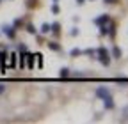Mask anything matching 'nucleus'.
I'll list each match as a JSON object with an SVG mask.
<instances>
[{
    "mask_svg": "<svg viewBox=\"0 0 128 124\" xmlns=\"http://www.w3.org/2000/svg\"><path fill=\"white\" fill-rule=\"evenodd\" d=\"M107 21H108V16H107V14H102L100 18H96V20H94L96 25H103V23H107Z\"/></svg>",
    "mask_w": 128,
    "mask_h": 124,
    "instance_id": "nucleus-6",
    "label": "nucleus"
},
{
    "mask_svg": "<svg viewBox=\"0 0 128 124\" xmlns=\"http://www.w3.org/2000/svg\"><path fill=\"white\" fill-rule=\"evenodd\" d=\"M2 92H4V85H0V94H2Z\"/></svg>",
    "mask_w": 128,
    "mask_h": 124,
    "instance_id": "nucleus-21",
    "label": "nucleus"
},
{
    "mask_svg": "<svg viewBox=\"0 0 128 124\" xmlns=\"http://www.w3.org/2000/svg\"><path fill=\"white\" fill-rule=\"evenodd\" d=\"M48 48H50V50H55V52H57V50H60V46H59L57 43H48Z\"/></svg>",
    "mask_w": 128,
    "mask_h": 124,
    "instance_id": "nucleus-10",
    "label": "nucleus"
},
{
    "mask_svg": "<svg viewBox=\"0 0 128 124\" xmlns=\"http://www.w3.org/2000/svg\"><path fill=\"white\" fill-rule=\"evenodd\" d=\"M59 28H60V25H59V23H52V25H50V32L59 34Z\"/></svg>",
    "mask_w": 128,
    "mask_h": 124,
    "instance_id": "nucleus-7",
    "label": "nucleus"
},
{
    "mask_svg": "<svg viewBox=\"0 0 128 124\" xmlns=\"http://www.w3.org/2000/svg\"><path fill=\"white\" fill-rule=\"evenodd\" d=\"M18 50H20V52H25L27 48H25V44H20V46H18Z\"/></svg>",
    "mask_w": 128,
    "mask_h": 124,
    "instance_id": "nucleus-19",
    "label": "nucleus"
},
{
    "mask_svg": "<svg viewBox=\"0 0 128 124\" xmlns=\"http://www.w3.org/2000/svg\"><path fill=\"white\" fill-rule=\"evenodd\" d=\"M36 59H38V66L41 67V66H43V55H41V53H38V55H36Z\"/></svg>",
    "mask_w": 128,
    "mask_h": 124,
    "instance_id": "nucleus-14",
    "label": "nucleus"
},
{
    "mask_svg": "<svg viewBox=\"0 0 128 124\" xmlns=\"http://www.w3.org/2000/svg\"><path fill=\"white\" fill-rule=\"evenodd\" d=\"M41 32H43V34H48V32H50V23H43Z\"/></svg>",
    "mask_w": 128,
    "mask_h": 124,
    "instance_id": "nucleus-9",
    "label": "nucleus"
},
{
    "mask_svg": "<svg viewBox=\"0 0 128 124\" xmlns=\"http://www.w3.org/2000/svg\"><path fill=\"white\" fill-rule=\"evenodd\" d=\"M105 2H107V4H114V2H116V0H105Z\"/></svg>",
    "mask_w": 128,
    "mask_h": 124,
    "instance_id": "nucleus-20",
    "label": "nucleus"
},
{
    "mask_svg": "<svg viewBox=\"0 0 128 124\" xmlns=\"http://www.w3.org/2000/svg\"><path fill=\"white\" fill-rule=\"evenodd\" d=\"M71 55H73V57H76V55H80V50H78V48H75V50H71Z\"/></svg>",
    "mask_w": 128,
    "mask_h": 124,
    "instance_id": "nucleus-17",
    "label": "nucleus"
},
{
    "mask_svg": "<svg viewBox=\"0 0 128 124\" xmlns=\"http://www.w3.org/2000/svg\"><path fill=\"white\" fill-rule=\"evenodd\" d=\"M103 103H105V108H107V110H112V108H114V103H112V98H110V94L103 98Z\"/></svg>",
    "mask_w": 128,
    "mask_h": 124,
    "instance_id": "nucleus-4",
    "label": "nucleus"
},
{
    "mask_svg": "<svg viewBox=\"0 0 128 124\" xmlns=\"http://www.w3.org/2000/svg\"><path fill=\"white\" fill-rule=\"evenodd\" d=\"M68 74H70V69H68V67H62V69H60V76H62V78H66Z\"/></svg>",
    "mask_w": 128,
    "mask_h": 124,
    "instance_id": "nucleus-12",
    "label": "nucleus"
},
{
    "mask_svg": "<svg viewBox=\"0 0 128 124\" xmlns=\"http://www.w3.org/2000/svg\"><path fill=\"white\" fill-rule=\"evenodd\" d=\"M52 12H54V14H57V12H59V5H57V4H54V5H52Z\"/></svg>",
    "mask_w": 128,
    "mask_h": 124,
    "instance_id": "nucleus-16",
    "label": "nucleus"
},
{
    "mask_svg": "<svg viewBox=\"0 0 128 124\" xmlns=\"http://www.w3.org/2000/svg\"><path fill=\"white\" fill-rule=\"evenodd\" d=\"M76 2H78V4H84V0H76Z\"/></svg>",
    "mask_w": 128,
    "mask_h": 124,
    "instance_id": "nucleus-22",
    "label": "nucleus"
},
{
    "mask_svg": "<svg viewBox=\"0 0 128 124\" xmlns=\"http://www.w3.org/2000/svg\"><path fill=\"white\" fill-rule=\"evenodd\" d=\"M9 59H11V62H9V66H11V67H14V66H16V53H12V55H11Z\"/></svg>",
    "mask_w": 128,
    "mask_h": 124,
    "instance_id": "nucleus-11",
    "label": "nucleus"
},
{
    "mask_svg": "<svg viewBox=\"0 0 128 124\" xmlns=\"http://www.w3.org/2000/svg\"><path fill=\"white\" fill-rule=\"evenodd\" d=\"M100 34H103V36H105V34H108V28H107L105 25H100Z\"/></svg>",
    "mask_w": 128,
    "mask_h": 124,
    "instance_id": "nucleus-13",
    "label": "nucleus"
},
{
    "mask_svg": "<svg viewBox=\"0 0 128 124\" xmlns=\"http://www.w3.org/2000/svg\"><path fill=\"white\" fill-rule=\"evenodd\" d=\"M27 30H28L30 34H36V28H34V25H28V27H27Z\"/></svg>",
    "mask_w": 128,
    "mask_h": 124,
    "instance_id": "nucleus-15",
    "label": "nucleus"
},
{
    "mask_svg": "<svg viewBox=\"0 0 128 124\" xmlns=\"http://www.w3.org/2000/svg\"><path fill=\"white\" fill-rule=\"evenodd\" d=\"M25 60H27V66H28V69H32V67H34V55H32V53H27V52H25Z\"/></svg>",
    "mask_w": 128,
    "mask_h": 124,
    "instance_id": "nucleus-2",
    "label": "nucleus"
},
{
    "mask_svg": "<svg viewBox=\"0 0 128 124\" xmlns=\"http://www.w3.org/2000/svg\"><path fill=\"white\" fill-rule=\"evenodd\" d=\"M110 92H108V89H103V87H98L96 89V96H100V98H105V96H108Z\"/></svg>",
    "mask_w": 128,
    "mask_h": 124,
    "instance_id": "nucleus-5",
    "label": "nucleus"
},
{
    "mask_svg": "<svg viewBox=\"0 0 128 124\" xmlns=\"http://www.w3.org/2000/svg\"><path fill=\"white\" fill-rule=\"evenodd\" d=\"M54 2H57V0H54Z\"/></svg>",
    "mask_w": 128,
    "mask_h": 124,
    "instance_id": "nucleus-23",
    "label": "nucleus"
},
{
    "mask_svg": "<svg viewBox=\"0 0 128 124\" xmlns=\"http://www.w3.org/2000/svg\"><path fill=\"white\" fill-rule=\"evenodd\" d=\"M71 36H78V28H73L71 30Z\"/></svg>",
    "mask_w": 128,
    "mask_h": 124,
    "instance_id": "nucleus-18",
    "label": "nucleus"
},
{
    "mask_svg": "<svg viewBox=\"0 0 128 124\" xmlns=\"http://www.w3.org/2000/svg\"><path fill=\"white\" fill-rule=\"evenodd\" d=\"M98 59H100V62H102L103 66H108L110 64V57H108V53H107L105 48H98Z\"/></svg>",
    "mask_w": 128,
    "mask_h": 124,
    "instance_id": "nucleus-1",
    "label": "nucleus"
},
{
    "mask_svg": "<svg viewBox=\"0 0 128 124\" xmlns=\"http://www.w3.org/2000/svg\"><path fill=\"white\" fill-rule=\"evenodd\" d=\"M2 30H4V34H7L9 37H14V27H11V25H4Z\"/></svg>",
    "mask_w": 128,
    "mask_h": 124,
    "instance_id": "nucleus-3",
    "label": "nucleus"
},
{
    "mask_svg": "<svg viewBox=\"0 0 128 124\" xmlns=\"http://www.w3.org/2000/svg\"><path fill=\"white\" fill-rule=\"evenodd\" d=\"M112 55H114V59H119V57H121V50L118 48V46H114V48H112Z\"/></svg>",
    "mask_w": 128,
    "mask_h": 124,
    "instance_id": "nucleus-8",
    "label": "nucleus"
}]
</instances>
